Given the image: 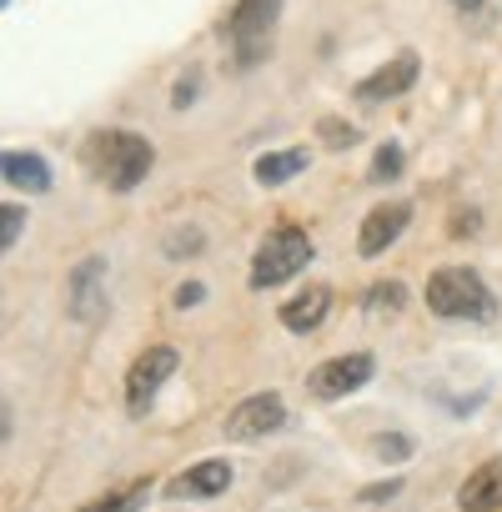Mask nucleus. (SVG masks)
I'll list each match as a JSON object with an SVG mask.
<instances>
[{
  "label": "nucleus",
  "instance_id": "nucleus-1",
  "mask_svg": "<svg viewBox=\"0 0 502 512\" xmlns=\"http://www.w3.org/2000/svg\"><path fill=\"white\" fill-rule=\"evenodd\" d=\"M81 161H86V171H91L96 181H106L111 191H136V186L146 181L156 151H151V141L136 136V131H96V136H86Z\"/></svg>",
  "mask_w": 502,
  "mask_h": 512
},
{
  "label": "nucleus",
  "instance_id": "nucleus-2",
  "mask_svg": "<svg viewBox=\"0 0 502 512\" xmlns=\"http://www.w3.org/2000/svg\"><path fill=\"white\" fill-rule=\"evenodd\" d=\"M427 307L447 322H482L492 317V292L472 267H437L427 277Z\"/></svg>",
  "mask_w": 502,
  "mask_h": 512
},
{
  "label": "nucleus",
  "instance_id": "nucleus-3",
  "mask_svg": "<svg viewBox=\"0 0 502 512\" xmlns=\"http://www.w3.org/2000/svg\"><path fill=\"white\" fill-rule=\"evenodd\" d=\"M277 21H282V0H236V6H231L226 41H231V56H236L241 71L267 61L272 36H277Z\"/></svg>",
  "mask_w": 502,
  "mask_h": 512
},
{
  "label": "nucleus",
  "instance_id": "nucleus-4",
  "mask_svg": "<svg viewBox=\"0 0 502 512\" xmlns=\"http://www.w3.org/2000/svg\"><path fill=\"white\" fill-rule=\"evenodd\" d=\"M312 262V241H307V231L302 226H277L262 246H257V256H251V287L257 292H267V287H282V282H292L302 267Z\"/></svg>",
  "mask_w": 502,
  "mask_h": 512
},
{
  "label": "nucleus",
  "instance_id": "nucleus-5",
  "mask_svg": "<svg viewBox=\"0 0 502 512\" xmlns=\"http://www.w3.org/2000/svg\"><path fill=\"white\" fill-rule=\"evenodd\" d=\"M166 377H176V352L171 347H146L136 362H131V372H126V407L141 417V412H151V402H156V392L166 387Z\"/></svg>",
  "mask_w": 502,
  "mask_h": 512
},
{
  "label": "nucleus",
  "instance_id": "nucleus-6",
  "mask_svg": "<svg viewBox=\"0 0 502 512\" xmlns=\"http://www.w3.org/2000/svg\"><path fill=\"white\" fill-rule=\"evenodd\" d=\"M282 422H287L282 397H277V392H257V397H246V402L231 407V417H226V437H231V442H257V437L277 432Z\"/></svg>",
  "mask_w": 502,
  "mask_h": 512
},
{
  "label": "nucleus",
  "instance_id": "nucleus-7",
  "mask_svg": "<svg viewBox=\"0 0 502 512\" xmlns=\"http://www.w3.org/2000/svg\"><path fill=\"white\" fill-rule=\"evenodd\" d=\"M367 377H372V357H367V352H347V357L322 362V367L307 377V387H312V397L337 402V397H347V392L367 387Z\"/></svg>",
  "mask_w": 502,
  "mask_h": 512
},
{
  "label": "nucleus",
  "instance_id": "nucleus-8",
  "mask_svg": "<svg viewBox=\"0 0 502 512\" xmlns=\"http://www.w3.org/2000/svg\"><path fill=\"white\" fill-rule=\"evenodd\" d=\"M106 262L101 256H86V262L71 267V282H66V312L76 322H96L106 312Z\"/></svg>",
  "mask_w": 502,
  "mask_h": 512
},
{
  "label": "nucleus",
  "instance_id": "nucleus-9",
  "mask_svg": "<svg viewBox=\"0 0 502 512\" xmlns=\"http://www.w3.org/2000/svg\"><path fill=\"white\" fill-rule=\"evenodd\" d=\"M417 76H422V61H417L412 51H402V56H392L387 66H377V71H372L367 81H357V101L377 106V101L407 96V91L417 86Z\"/></svg>",
  "mask_w": 502,
  "mask_h": 512
},
{
  "label": "nucleus",
  "instance_id": "nucleus-10",
  "mask_svg": "<svg viewBox=\"0 0 502 512\" xmlns=\"http://www.w3.org/2000/svg\"><path fill=\"white\" fill-rule=\"evenodd\" d=\"M407 216H412V206H407V201L372 206V211H367V221H362V231H357V246H362V256H382V251H387V246L402 236Z\"/></svg>",
  "mask_w": 502,
  "mask_h": 512
},
{
  "label": "nucleus",
  "instance_id": "nucleus-11",
  "mask_svg": "<svg viewBox=\"0 0 502 512\" xmlns=\"http://www.w3.org/2000/svg\"><path fill=\"white\" fill-rule=\"evenodd\" d=\"M231 487V462H221V457H211V462H196V467H186L181 477H171V497H221Z\"/></svg>",
  "mask_w": 502,
  "mask_h": 512
},
{
  "label": "nucleus",
  "instance_id": "nucleus-12",
  "mask_svg": "<svg viewBox=\"0 0 502 512\" xmlns=\"http://www.w3.org/2000/svg\"><path fill=\"white\" fill-rule=\"evenodd\" d=\"M457 502H462V512H502V457L482 462V467L462 482Z\"/></svg>",
  "mask_w": 502,
  "mask_h": 512
},
{
  "label": "nucleus",
  "instance_id": "nucleus-13",
  "mask_svg": "<svg viewBox=\"0 0 502 512\" xmlns=\"http://www.w3.org/2000/svg\"><path fill=\"white\" fill-rule=\"evenodd\" d=\"M327 307H332V292H327V287H307L302 297L282 302L277 317H282V327H292V332H312V327H322Z\"/></svg>",
  "mask_w": 502,
  "mask_h": 512
},
{
  "label": "nucleus",
  "instance_id": "nucleus-14",
  "mask_svg": "<svg viewBox=\"0 0 502 512\" xmlns=\"http://www.w3.org/2000/svg\"><path fill=\"white\" fill-rule=\"evenodd\" d=\"M0 171H6V181L21 186V191H51V166L31 151H6L0 156Z\"/></svg>",
  "mask_w": 502,
  "mask_h": 512
},
{
  "label": "nucleus",
  "instance_id": "nucleus-15",
  "mask_svg": "<svg viewBox=\"0 0 502 512\" xmlns=\"http://www.w3.org/2000/svg\"><path fill=\"white\" fill-rule=\"evenodd\" d=\"M307 151L302 146H292V151H267V156H257V166H251V176H257L262 186H282V181H292V176H302L307 171Z\"/></svg>",
  "mask_w": 502,
  "mask_h": 512
},
{
  "label": "nucleus",
  "instance_id": "nucleus-16",
  "mask_svg": "<svg viewBox=\"0 0 502 512\" xmlns=\"http://www.w3.org/2000/svg\"><path fill=\"white\" fill-rule=\"evenodd\" d=\"M146 492H151V477H141V482H131V487H121V492H111V497H101V502H91L81 512H131V507L146 502Z\"/></svg>",
  "mask_w": 502,
  "mask_h": 512
},
{
  "label": "nucleus",
  "instance_id": "nucleus-17",
  "mask_svg": "<svg viewBox=\"0 0 502 512\" xmlns=\"http://www.w3.org/2000/svg\"><path fill=\"white\" fill-rule=\"evenodd\" d=\"M407 307V287L402 282H382L367 292V312H402Z\"/></svg>",
  "mask_w": 502,
  "mask_h": 512
},
{
  "label": "nucleus",
  "instance_id": "nucleus-18",
  "mask_svg": "<svg viewBox=\"0 0 502 512\" xmlns=\"http://www.w3.org/2000/svg\"><path fill=\"white\" fill-rule=\"evenodd\" d=\"M317 136H322L332 151H347V146H357V131H352L347 121H337V116H322V121H317Z\"/></svg>",
  "mask_w": 502,
  "mask_h": 512
},
{
  "label": "nucleus",
  "instance_id": "nucleus-19",
  "mask_svg": "<svg viewBox=\"0 0 502 512\" xmlns=\"http://www.w3.org/2000/svg\"><path fill=\"white\" fill-rule=\"evenodd\" d=\"M402 176V146H382L372 156V181H397Z\"/></svg>",
  "mask_w": 502,
  "mask_h": 512
},
{
  "label": "nucleus",
  "instance_id": "nucleus-20",
  "mask_svg": "<svg viewBox=\"0 0 502 512\" xmlns=\"http://www.w3.org/2000/svg\"><path fill=\"white\" fill-rule=\"evenodd\" d=\"M21 226H26V211L21 206H6V211H0V246H16V236H21Z\"/></svg>",
  "mask_w": 502,
  "mask_h": 512
},
{
  "label": "nucleus",
  "instance_id": "nucleus-21",
  "mask_svg": "<svg viewBox=\"0 0 502 512\" xmlns=\"http://www.w3.org/2000/svg\"><path fill=\"white\" fill-rule=\"evenodd\" d=\"M377 452H387V462H402L407 457V437H392L387 432V437H377Z\"/></svg>",
  "mask_w": 502,
  "mask_h": 512
},
{
  "label": "nucleus",
  "instance_id": "nucleus-22",
  "mask_svg": "<svg viewBox=\"0 0 502 512\" xmlns=\"http://www.w3.org/2000/svg\"><path fill=\"white\" fill-rule=\"evenodd\" d=\"M206 297V287L201 282H186V287H176V307H196Z\"/></svg>",
  "mask_w": 502,
  "mask_h": 512
},
{
  "label": "nucleus",
  "instance_id": "nucleus-23",
  "mask_svg": "<svg viewBox=\"0 0 502 512\" xmlns=\"http://www.w3.org/2000/svg\"><path fill=\"white\" fill-rule=\"evenodd\" d=\"M397 492V482H382V487H362V502H387Z\"/></svg>",
  "mask_w": 502,
  "mask_h": 512
},
{
  "label": "nucleus",
  "instance_id": "nucleus-24",
  "mask_svg": "<svg viewBox=\"0 0 502 512\" xmlns=\"http://www.w3.org/2000/svg\"><path fill=\"white\" fill-rule=\"evenodd\" d=\"M452 6H457V11H482L487 0H452Z\"/></svg>",
  "mask_w": 502,
  "mask_h": 512
}]
</instances>
